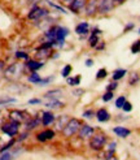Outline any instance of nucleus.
Listing matches in <instances>:
<instances>
[{
	"mask_svg": "<svg viewBox=\"0 0 140 160\" xmlns=\"http://www.w3.org/2000/svg\"><path fill=\"white\" fill-rule=\"evenodd\" d=\"M14 102H16L14 98H8V97H5V98L0 99V106H2V104H7V103H14Z\"/></svg>",
	"mask_w": 140,
	"mask_h": 160,
	"instance_id": "31",
	"label": "nucleus"
},
{
	"mask_svg": "<svg viewBox=\"0 0 140 160\" xmlns=\"http://www.w3.org/2000/svg\"><path fill=\"white\" fill-rule=\"evenodd\" d=\"M88 43H90V47H92V48H96V46L100 43L99 37L95 35V34H91L90 35V39H88Z\"/></svg>",
	"mask_w": 140,
	"mask_h": 160,
	"instance_id": "22",
	"label": "nucleus"
},
{
	"mask_svg": "<svg viewBox=\"0 0 140 160\" xmlns=\"http://www.w3.org/2000/svg\"><path fill=\"white\" fill-rule=\"evenodd\" d=\"M114 2H117V3H123L124 0H114Z\"/></svg>",
	"mask_w": 140,
	"mask_h": 160,
	"instance_id": "45",
	"label": "nucleus"
},
{
	"mask_svg": "<svg viewBox=\"0 0 140 160\" xmlns=\"http://www.w3.org/2000/svg\"><path fill=\"white\" fill-rule=\"evenodd\" d=\"M16 58H17V59H25V60H27L29 56H27V53H25V52L18 51V52H16Z\"/></svg>",
	"mask_w": 140,
	"mask_h": 160,
	"instance_id": "34",
	"label": "nucleus"
},
{
	"mask_svg": "<svg viewBox=\"0 0 140 160\" xmlns=\"http://www.w3.org/2000/svg\"><path fill=\"white\" fill-rule=\"evenodd\" d=\"M108 76V72L105 68H101L97 70V73H96V79H104L105 77Z\"/></svg>",
	"mask_w": 140,
	"mask_h": 160,
	"instance_id": "25",
	"label": "nucleus"
},
{
	"mask_svg": "<svg viewBox=\"0 0 140 160\" xmlns=\"http://www.w3.org/2000/svg\"><path fill=\"white\" fill-rule=\"evenodd\" d=\"M26 67H27L30 70L36 72L38 69H40V68L43 67V62H42V61H36V60H29L27 64H26Z\"/></svg>",
	"mask_w": 140,
	"mask_h": 160,
	"instance_id": "17",
	"label": "nucleus"
},
{
	"mask_svg": "<svg viewBox=\"0 0 140 160\" xmlns=\"http://www.w3.org/2000/svg\"><path fill=\"white\" fill-rule=\"evenodd\" d=\"M114 8V0H97V13L106 14Z\"/></svg>",
	"mask_w": 140,
	"mask_h": 160,
	"instance_id": "4",
	"label": "nucleus"
},
{
	"mask_svg": "<svg viewBox=\"0 0 140 160\" xmlns=\"http://www.w3.org/2000/svg\"><path fill=\"white\" fill-rule=\"evenodd\" d=\"M96 117L100 122H106L110 120V115H109V112L105 109V108H100L96 113Z\"/></svg>",
	"mask_w": 140,
	"mask_h": 160,
	"instance_id": "12",
	"label": "nucleus"
},
{
	"mask_svg": "<svg viewBox=\"0 0 140 160\" xmlns=\"http://www.w3.org/2000/svg\"><path fill=\"white\" fill-rule=\"evenodd\" d=\"M88 30H90V25H88V22H81L79 25H77L75 28V33L78 35H86L88 33Z\"/></svg>",
	"mask_w": 140,
	"mask_h": 160,
	"instance_id": "13",
	"label": "nucleus"
},
{
	"mask_svg": "<svg viewBox=\"0 0 140 160\" xmlns=\"http://www.w3.org/2000/svg\"><path fill=\"white\" fill-rule=\"evenodd\" d=\"M113 132H114L117 135H118V137H121V138H126V137H128V135L131 134V130L127 129V128H123V126H117V128H114Z\"/></svg>",
	"mask_w": 140,
	"mask_h": 160,
	"instance_id": "14",
	"label": "nucleus"
},
{
	"mask_svg": "<svg viewBox=\"0 0 140 160\" xmlns=\"http://www.w3.org/2000/svg\"><path fill=\"white\" fill-rule=\"evenodd\" d=\"M53 121H54V115L52 113V112H44L43 116H42V124L44 126H48Z\"/></svg>",
	"mask_w": 140,
	"mask_h": 160,
	"instance_id": "15",
	"label": "nucleus"
},
{
	"mask_svg": "<svg viewBox=\"0 0 140 160\" xmlns=\"http://www.w3.org/2000/svg\"><path fill=\"white\" fill-rule=\"evenodd\" d=\"M126 73H127V70L126 69H117V70H114L113 72V79L114 81H119L121 78H123L124 76H126Z\"/></svg>",
	"mask_w": 140,
	"mask_h": 160,
	"instance_id": "19",
	"label": "nucleus"
},
{
	"mask_svg": "<svg viewBox=\"0 0 140 160\" xmlns=\"http://www.w3.org/2000/svg\"><path fill=\"white\" fill-rule=\"evenodd\" d=\"M61 94H62V90L60 89H56V90H51L47 92L44 97L45 98H48V99H58V97H61Z\"/></svg>",
	"mask_w": 140,
	"mask_h": 160,
	"instance_id": "18",
	"label": "nucleus"
},
{
	"mask_svg": "<svg viewBox=\"0 0 140 160\" xmlns=\"http://www.w3.org/2000/svg\"><path fill=\"white\" fill-rule=\"evenodd\" d=\"M83 117H86V118H92L93 117V111H86L84 113H83Z\"/></svg>",
	"mask_w": 140,
	"mask_h": 160,
	"instance_id": "36",
	"label": "nucleus"
},
{
	"mask_svg": "<svg viewBox=\"0 0 140 160\" xmlns=\"http://www.w3.org/2000/svg\"><path fill=\"white\" fill-rule=\"evenodd\" d=\"M22 70H23V67L21 65V64H18V62L12 64V65H9L5 69L4 77L8 78V79H16L17 77H20L22 74Z\"/></svg>",
	"mask_w": 140,
	"mask_h": 160,
	"instance_id": "2",
	"label": "nucleus"
},
{
	"mask_svg": "<svg viewBox=\"0 0 140 160\" xmlns=\"http://www.w3.org/2000/svg\"><path fill=\"white\" fill-rule=\"evenodd\" d=\"M53 137H54V132L51 130V129H47V130H44V132H42V133H39V134L36 135V138H38L39 142L49 141V139H52Z\"/></svg>",
	"mask_w": 140,
	"mask_h": 160,
	"instance_id": "11",
	"label": "nucleus"
},
{
	"mask_svg": "<svg viewBox=\"0 0 140 160\" xmlns=\"http://www.w3.org/2000/svg\"><path fill=\"white\" fill-rule=\"evenodd\" d=\"M106 143V137L104 134H96V135H92V138L90 141V146L92 150H101Z\"/></svg>",
	"mask_w": 140,
	"mask_h": 160,
	"instance_id": "3",
	"label": "nucleus"
},
{
	"mask_svg": "<svg viewBox=\"0 0 140 160\" xmlns=\"http://www.w3.org/2000/svg\"><path fill=\"white\" fill-rule=\"evenodd\" d=\"M93 128L90 126V125H83L81 126V129H79V137L81 138H90L93 135Z\"/></svg>",
	"mask_w": 140,
	"mask_h": 160,
	"instance_id": "10",
	"label": "nucleus"
},
{
	"mask_svg": "<svg viewBox=\"0 0 140 160\" xmlns=\"http://www.w3.org/2000/svg\"><path fill=\"white\" fill-rule=\"evenodd\" d=\"M106 160H118V159H117V158L113 155V156H110V158H106Z\"/></svg>",
	"mask_w": 140,
	"mask_h": 160,
	"instance_id": "43",
	"label": "nucleus"
},
{
	"mask_svg": "<svg viewBox=\"0 0 140 160\" xmlns=\"http://www.w3.org/2000/svg\"><path fill=\"white\" fill-rule=\"evenodd\" d=\"M72 65H65L64 67V69H62V72H61V76L64 77V78H68L69 77V74L72 73Z\"/></svg>",
	"mask_w": 140,
	"mask_h": 160,
	"instance_id": "26",
	"label": "nucleus"
},
{
	"mask_svg": "<svg viewBox=\"0 0 140 160\" xmlns=\"http://www.w3.org/2000/svg\"><path fill=\"white\" fill-rule=\"evenodd\" d=\"M64 2H65L66 4H70V2H72V0H64Z\"/></svg>",
	"mask_w": 140,
	"mask_h": 160,
	"instance_id": "46",
	"label": "nucleus"
},
{
	"mask_svg": "<svg viewBox=\"0 0 140 160\" xmlns=\"http://www.w3.org/2000/svg\"><path fill=\"white\" fill-rule=\"evenodd\" d=\"M81 81H82L81 74H78L75 77H68V83L70 86H79L81 85Z\"/></svg>",
	"mask_w": 140,
	"mask_h": 160,
	"instance_id": "20",
	"label": "nucleus"
},
{
	"mask_svg": "<svg viewBox=\"0 0 140 160\" xmlns=\"http://www.w3.org/2000/svg\"><path fill=\"white\" fill-rule=\"evenodd\" d=\"M3 68H4V62H3V61H0V70H2Z\"/></svg>",
	"mask_w": 140,
	"mask_h": 160,
	"instance_id": "44",
	"label": "nucleus"
},
{
	"mask_svg": "<svg viewBox=\"0 0 140 160\" xmlns=\"http://www.w3.org/2000/svg\"><path fill=\"white\" fill-rule=\"evenodd\" d=\"M40 79H42V78H40V76H39V74L36 73V72H33V74H31V76L29 77V81H30V82H33V83H36V85H38L39 82H40Z\"/></svg>",
	"mask_w": 140,
	"mask_h": 160,
	"instance_id": "23",
	"label": "nucleus"
},
{
	"mask_svg": "<svg viewBox=\"0 0 140 160\" xmlns=\"http://www.w3.org/2000/svg\"><path fill=\"white\" fill-rule=\"evenodd\" d=\"M29 103H30V104H39V103H40V100H39V99H31Z\"/></svg>",
	"mask_w": 140,
	"mask_h": 160,
	"instance_id": "40",
	"label": "nucleus"
},
{
	"mask_svg": "<svg viewBox=\"0 0 140 160\" xmlns=\"http://www.w3.org/2000/svg\"><path fill=\"white\" fill-rule=\"evenodd\" d=\"M18 128H20V124L18 122L11 121V122H8V124H4L3 128H2V130L5 134L9 135V137H14V135L18 133Z\"/></svg>",
	"mask_w": 140,
	"mask_h": 160,
	"instance_id": "5",
	"label": "nucleus"
},
{
	"mask_svg": "<svg viewBox=\"0 0 140 160\" xmlns=\"http://www.w3.org/2000/svg\"><path fill=\"white\" fill-rule=\"evenodd\" d=\"M86 4H87V0H72L70 4H69V8H70V11H72L73 13L77 14L86 7Z\"/></svg>",
	"mask_w": 140,
	"mask_h": 160,
	"instance_id": "7",
	"label": "nucleus"
},
{
	"mask_svg": "<svg viewBox=\"0 0 140 160\" xmlns=\"http://www.w3.org/2000/svg\"><path fill=\"white\" fill-rule=\"evenodd\" d=\"M131 29H134V23H128V25L126 26V29H124V31H127V30H131Z\"/></svg>",
	"mask_w": 140,
	"mask_h": 160,
	"instance_id": "42",
	"label": "nucleus"
},
{
	"mask_svg": "<svg viewBox=\"0 0 140 160\" xmlns=\"http://www.w3.org/2000/svg\"><path fill=\"white\" fill-rule=\"evenodd\" d=\"M117 87H118V83H117L115 81L114 82H110L108 86H106V91H113V90H115Z\"/></svg>",
	"mask_w": 140,
	"mask_h": 160,
	"instance_id": "32",
	"label": "nucleus"
},
{
	"mask_svg": "<svg viewBox=\"0 0 140 160\" xmlns=\"http://www.w3.org/2000/svg\"><path fill=\"white\" fill-rule=\"evenodd\" d=\"M139 34H140V29H139Z\"/></svg>",
	"mask_w": 140,
	"mask_h": 160,
	"instance_id": "47",
	"label": "nucleus"
},
{
	"mask_svg": "<svg viewBox=\"0 0 140 160\" xmlns=\"http://www.w3.org/2000/svg\"><path fill=\"white\" fill-rule=\"evenodd\" d=\"M91 34H95V35H99V34H101V30H99V29L96 28V29H93V30H92V33H91Z\"/></svg>",
	"mask_w": 140,
	"mask_h": 160,
	"instance_id": "41",
	"label": "nucleus"
},
{
	"mask_svg": "<svg viewBox=\"0 0 140 160\" xmlns=\"http://www.w3.org/2000/svg\"><path fill=\"white\" fill-rule=\"evenodd\" d=\"M131 52H132V53H135V55L140 52V41H136L134 44L131 46Z\"/></svg>",
	"mask_w": 140,
	"mask_h": 160,
	"instance_id": "29",
	"label": "nucleus"
},
{
	"mask_svg": "<svg viewBox=\"0 0 140 160\" xmlns=\"http://www.w3.org/2000/svg\"><path fill=\"white\" fill-rule=\"evenodd\" d=\"M83 92H84V90H82V89H79V90H74V95H75V97H81Z\"/></svg>",
	"mask_w": 140,
	"mask_h": 160,
	"instance_id": "38",
	"label": "nucleus"
},
{
	"mask_svg": "<svg viewBox=\"0 0 140 160\" xmlns=\"http://www.w3.org/2000/svg\"><path fill=\"white\" fill-rule=\"evenodd\" d=\"M47 14H48V12H47L45 9H43V8L34 7L29 13V18L30 20H40V18L45 17Z\"/></svg>",
	"mask_w": 140,
	"mask_h": 160,
	"instance_id": "6",
	"label": "nucleus"
},
{
	"mask_svg": "<svg viewBox=\"0 0 140 160\" xmlns=\"http://www.w3.org/2000/svg\"><path fill=\"white\" fill-rule=\"evenodd\" d=\"M49 81H51V78H45V79H40V82H39L38 85H40V86H44V85H47V83H49Z\"/></svg>",
	"mask_w": 140,
	"mask_h": 160,
	"instance_id": "37",
	"label": "nucleus"
},
{
	"mask_svg": "<svg viewBox=\"0 0 140 160\" xmlns=\"http://www.w3.org/2000/svg\"><path fill=\"white\" fill-rule=\"evenodd\" d=\"M84 11H86V16H88V17H92L93 14L97 13V0H90L87 2L84 7Z\"/></svg>",
	"mask_w": 140,
	"mask_h": 160,
	"instance_id": "8",
	"label": "nucleus"
},
{
	"mask_svg": "<svg viewBox=\"0 0 140 160\" xmlns=\"http://www.w3.org/2000/svg\"><path fill=\"white\" fill-rule=\"evenodd\" d=\"M45 107L47 108H51V109H58L61 107H64V103L60 102L58 99H51L49 102L45 103Z\"/></svg>",
	"mask_w": 140,
	"mask_h": 160,
	"instance_id": "16",
	"label": "nucleus"
},
{
	"mask_svg": "<svg viewBox=\"0 0 140 160\" xmlns=\"http://www.w3.org/2000/svg\"><path fill=\"white\" fill-rule=\"evenodd\" d=\"M81 126H82L81 121L78 118H69L66 125L62 128V134H64L65 137H73L75 133L79 132Z\"/></svg>",
	"mask_w": 140,
	"mask_h": 160,
	"instance_id": "1",
	"label": "nucleus"
},
{
	"mask_svg": "<svg viewBox=\"0 0 140 160\" xmlns=\"http://www.w3.org/2000/svg\"><path fill=\"white\" fill-rule=\"evenodd\" d=\"M122 109H123L124 112H131V111H132V104H131L130 102H127V100H126V103L123 104Z\"/></svg>",
	"mask_w": 140,
	"mask_h": 160,
	"instance_id": "33",
	"label": "nucleus"
},
{
	"mask_svg": "<svg viewBox=\"0 0 140 160\" xmlns=\"http://www.w3.org/2000/svg\"><path fill=\"white\" fill-rule=\"evenodd\" d=\"M113 99V91H106L103 95V102H110Z\"/></svg>",
	"mask_w": 140,
	"mask_h": 160,
	"instance_id": "30",
	"label": "nucleus"
},
{
	"mask_svg": "<svg viewBox=\"0 0 140 160\" xmlns=\"http://www.w3.org/2000/svg\"><path fill=\"white\" fill-rule=\"evenodd\" d=\"M69 121V118L65 116V115H62V116H60L58 117V120H57V126H60L61 128V129H62V128H64L65 125H66V122Z\"/></svg>",
	"mask_w": 140,
	"mask_h": 160,
	"instance_id": "24",
	"label": "nucleus"
},
{
	"mask_svg": "<svg viewBox=\"0 0 140 160\" xmlns=\"http://www.w3.org/2000/svg\"><path fill=\"white\" fill-rule=\"evenodd\" d=\"M93 65V60L88 59V60H86V67H92Z\"/></svg>",
	"mask_w": 140,
	"mask_h": 160,
	"instance_id": "39",
	"label": "nucleus"
},
{
	"mask_svg": "<svg viewBox=\"0 0 140 160\" xmlns=\"http://www.w3.org/2000/svg\"><path fill=\"white\" fill-rule=\"evenodd\" d=\"M124 103H126V97H123V95H121V97L115 100V107H117V108H122Z\"/></svg>",
	"mask_w": 140,
	"mask_h": 160,
	"instance_id": "28",
	"label": "nucleus"
},
{
	"mask_svg": "<svg viewBox=\"0 0 140 160\" xmlns=\"http://www.w3.org/2000/svg\"><path fill=\"white\" fill-rule=\"evenodd\" d=\"M0 160H12V155L9 152H4L2 156H0Z\"/></svg>",
	"mask_w": 140,
	"mask_h": 160,
	"instance_id": "35",
	"label": "nucleus"
},
{
	"mask_svg": "<svg viewBox=\"0 0 140 160\" xmlns=\"http://www.w3.org/2000/svg\"><path fill=\"white\" fill-rule=\"evenodd\" d=\"M139 81H140V76H139V73H136V72H134V73H131V74H130L128 83H130L131 86H135V85H136Z\"/></svg>",
	"mask_w": 140,
	"mask_h": 160,
	"instance_id": "21",
	"label": "nucleus"
},
{
	"mask_svg": "<svg viewBox=\"0 0 140 160\" xmlns=\"http://www.w3.org/2000/svg\"><path fill=\"white\" fill-rule=\"evenodd\" d=\"M39 125V120L38 118H34V120H30V121L26 124V129H34V128H36Z\"/></svg>",
	"mask_w": 140,
	"mask_h": 160,
	"instance_id": "27",
	"label": "nucleus"
},
{
	"mask_svg": "<svg viewBox=\"0 0 140 160\" xmlns=\"http://www.w3.org/2000/svg\"><path fill=\"white\" fill-rule=\"evenodd\" d=\"M9 117L12 121H16V122H23L26 120V113H23L22 111H12L11 113H9Z\"/></svg>",
	"mask_w": 140,
	"mask_h": 160,
	"instance_id": "9",
	"label": "nucleus"
}]
</instances>
